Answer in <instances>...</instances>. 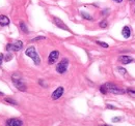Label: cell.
Returning a JSON list of instances; mask_svg holds the SVG:
<instances>
[{
  "label": "cell",
  "mask_w": 135,
  "mask_h": 126,
  "mask_svg": "<svg viewBox=\"0 0 135 126\" xmlns=\"http://www.w3.org/2000/svg\"><path fill=\"white\" fill-rule=\"evenodd\" d=\"M25 54L29 57V58H31V59L33 60V62H35L36 65H39V64L41 63L40 56H39V54L37 53L35 47H29V48H27L26 51H25Z\"/></svg>",
  "instance_id": "obj_1"
},
{
  "label": "cell",
  "mask_w": 135,
  "mask_h": 126,
  "mask_svg": "<svg viewBox=\"0 0 135 126\" xmlns=\"http://www.w3.org/2000/svg\"><path fill=\"white\" fill-rule=\"evenodd\" d=\"M105 87L107 89L108 92L110 93H113V94H124L125 93V90L117 87L115 84H111V83H106Z\"/></svg>",
  "instance_id": "obj_2"
},
{
  "label": "cell",
  "mask_w": 135,
  "mask_h": 126,
  "mask_svg": "<svg viewBox=\"0 0 135 126\" xmlns=\"http://www.w3.org/2000/svg\"><path fill=\"white\" fill-rule=\"evenodd\" d=\"M12 79H13V83H14V85L16 86V88H17L18 90H20V91H23V92H25V91H26V85H25L24 82L18 77V74H14Z\"/></svg>",
  "instance_id": "obj_3"
},
{
  "label": "cell",
  "mask_w": 135,
  "mask_h": 126,
  "mask_svg": "<svg viewBox=\"0 0 135 126\" xmlns=\"http://www.w3.org/2000/svg\"><path fill=\"white\" fill-rule=\"evenodd\" d=\"M68 66H69V60H68L66 58L62 59L57 65H56V71H57L58 73H64L68 69Z\"/></svg>",
  "instance_id": "obj_4"
},
{
  "label": "cell",
  "mask_w": 135,
  "mask_h": 126,
  "mask_svg": "<svg viewBox=\"0 0 135 126\" xmlns=\"http://www.w3.org/2000/svg\"><path fill=\"white\" fill-rule=\"evenodd\" d=\"M22 48H23V42L20 41V40H16L15 42L13 43H8L6 45V50L9 52V51H15V52H18L20 51Z\"/></svg>",
  "instance_id": "obj_5"
},
{
  "label": "cell",
  "mask_w": 135,
  "mask_h": 126,
  "mask_svg": "<svg viewBox=\"0 0 135 126\" xmlns=\"http://www.w3.org/2000/svg\"><path fill=\"white\" fill-rule=\"evenodd\" d=\"M63 92H64V89H63V87H58L57 89H55V91H54V92L52 93V95H51V98H52L53 100H57V99H59V98L62 96Z\"/></svg>",
  "instance_id": "obj_6"
},
{
  "label": "cell",
  "mask_w": 135,
  "mask_h": 126,
  "mask_svg": "<svg viewBox=\"0 0 135 126\" xmlns=\"http://www.w3.org/2000/svg\"><path fill=\"white\" fill-rule=\"evenodd\" d=\"M59 58V52L58 51H52L49 55V58H48V62L49 64H54L57 59Z\"/></svg>",
  "instance_id": "obj_7"
},
{
  "label": "cell",
  "mask_w": 135,
  "mask_h": 126,
  "mask_svg": "<svg viewBox=\"0 0 135 126\" xmlns=\"http://www.w3.org/2000/svg\"><path fill=\"white\" fill-rule=\"evenodd\" d=\"M53 22H54V24L57 26V27H59L60 29H62V30H65V31H69L70 32V29H69V27H68L64 23L60 20V19H58V18H54L53 19Z\"/></svg>",
  "instance_id": "obj_8"
},
{
  "label": "cell",
  "mask_w": 135,
  "mask_h": 126,
  "mask_svg": "<svg viewBox=\"0 0 135 126\" xmlns=\"http://www.w3.org/2000/svg\"><path fill=\"white\" fill-rule=\"evenodd\" d=\"M6 125L7 126H22L23 122L19 119H9L6 121Z\"/></svg>",
  "instance_id": "obj_9"
},
{
  "label": "cell",
  "mask_w": 135,
  "mask_h": 126,
  "mask_svg": "<svg viewBox=\"0 0 135 126\" xmlns=\"http://www.w3.org/2000/svg\"><path fill=\"white\" fill-rule=\"evenodd\" d=\"M119 60L122 62V64H129V63H131L132 61H133V58H131L130 56H126V55H122L120 58H119Z\"/></svg>",
  "instance_id": "obj_10"
},
{
  "label": "cell",
  "mask_w": 135,
  "mask_h": 126,
  "mask_svg": "<svg viewBox=\"0 0 135 126\" xmlns=\"http://www.w3.org/2000/svg\"><path fill=\"white\" fill-rule=\"evenodd\" d=\"M122 34H123V36L125 37V38H129L130 35H131V29L129 26H125L123 28L122 30Z\"/></svg>",
  "instance_id": "obj_11"
},
{
  "label": "cell",
  "mask_w": 135,
  "mask_h": 126,
  "mask_svg": "<svg viewBox=\"0 0 135 126\" xmlns=\"http://www.w3.org/2000/svg\"><path fill=\"white\" fill-rule=\"evenodd\" d=\"M9 24V19L6 16H0V26H7Z\"/></svg>",
  "instance_id": "obj_12"
},
{
  "label": "cell",
  "mask_w": 135,
  "mask_h": 126,
  "mask_svg": "<svg viewBox=\"0 0 135 126\" xmlns=\"http://www.w3.org/2000/svg\"><path fill=\"white\" fill-rule=\"evenodd\" d=\"M19 25H20L21 30L23 31L25 34H27V33H28V28L26 27V25H25V23H24V22H20V24H19Z\"/></svg>",
  "instance_id": "obj_13"
},
{
  "label": "cell",
  "mask_w": 135,
  "mask_h": 126,
  "mask_svg": "<svg viewBox=\"0 0 135 126\" xmlns=\"http://www.w3.org/2000/svg\"><path fill=\"white\" fill-rule=\"evenodd\" d=\"M126 92L130 95V97H133L135 98V89H132V88H128Z\"/></svg>",
  "instance_id": "obj_14"
},
{
  "label": "cell",
  "mask_w": 135,
  "mask_h": 126,
  "mask_svg": "<svg viewBox=\"0 0 135 126\" xmlns=\"http://www.w3.org/2000/svg\"><path fill=\"white\" fill-rule=\"evenodd\" d=\"M81 16H82L83 19H86V20H89V21H92V20H93V17H92V16H89V15L86 14V13H81Z\"/></svg>",
  "instance_id": "obj_15"
},
{
  "label": "cell",
  "mask_w": 135,
  "mask_h": 126,
  "mask_svg": "<svg viewBox=\"0 0 135 126\" xmlns=\"http://www.w3.org/2000/svg\"><path fill=\"white\" fill-rule=\"evenodd\" d=\"M100 91H101V93H102V94H107L108 93V91H107L105 85H102V86L100 87Z\"/></svg>",
  "instance_id": "obj_16"
},
{
  "label": "cell",
  "mask_w": 135,
  "mask_h": 126,
  "mask_svg": "<svg viewBox=\"0 0 135 126\" xmlns=\"http://www.w3.org/2000/svg\"><path fill=\"white\" fill-rule=\"evenodd\" d=\"M97 42V44H99V45H101V47H103V48H108L109 45H108V43H106V42H102V41H96Z\"/></svg>",
  "instance_id": "obj_17"
},
{
  "label": "cell",
  "mask_w": 135,
  "mask_h": 126,
  "mask_svg": "<svg viewBox=\"0 0 135 126\" xmlns=\"http://www.w3.org/2000/svg\"><path fill=\"white\" fill-rule=\"evenodd\" d=\"M107 21H102V22H100V27L101 28H106L107 27Z\"/></svg>",
  "instance_id": "obj_18"
},
{
  "label": "cell",
  "mask_w": 135,
  "mask_h": 126,
  "mask_svg": "<svg viewBox=\"0 0 135 126\" xmlns=\"http://www.w3.org/2000/svg\"><path fill=\"white\" fill-rule=\"evenodd\" d=\"M5 101H6V102H8V104H10V105L17 106V102H16L15 100H13V99H9V98H5Z\"/></svg>",
  "instance_id": "obj_19"
},
{
  "label": "cell",
  "mask_w": 135,
  "mask_h": 126,
  "mask_svg": "<svg viewBox=\"0 0 135 126\" xmlns=\"http://www.w3.org/2000/svg\"><path fill=\"white\" fill-rule=\"evenodd\" d=\"M117 70H119L120 73H122V74H126V73H127V70L125 69V68H123V67H119Z\"/></svg>",
  "instance_id": "obj_20"
},
{
  "label": "cell",
  "mask_w": 135,
  "mask_h": 126,
  "mask_svg": "<svg viewBox=\"0 0 135 126\" xmlns=\"http://www.w3.org/2000/svg\"><path fill=\"white\" fill-rule=\"evenodd\" d=\"M12 58H13V55L10 54V53H8V54H7V55L4 57V60H5V61H9V60L12 59Z\"/></svg>",
  "instance_id": "obj_21"
},
{
  "label": "cell",
  "mask_w": 135,
  "mask_h": 126,
  "mask_svg": "<svg viewBox=\"0 0 135 126\" xmlns=\"http://www.w3.org/2000/svg\"><path fill=\"white\" fill-rule=\"evenodd\" d=\"M42 39H46V38H45L44 36H39V37H36V38H33L32 40H33V41H37V40H42Z\"/></svg>",
  "instance_id": "obj_22"
},
{
  "label": "cell",
  "mask_w": 135,
  "mask_h": 126,
  "mask_svg": "<svg viewBox=\"0 0 135 126\" xmlns=\"http://www.w3.org/2000/svg\"><path fill=\"white\" fill-rule=\"evenodd\" d=\"M3 59H4V55L0 54V65L2 64V62H3Z\"/></svg>",
  "instance_id": "obj_23"
},
{
  "label": "cell",
  "mask_w": 135,
  "mask_h": 126,
  "mask_svg": "<svg viewBox=\"0 0 135 126\" xmlns=\"http://www.w3.org/2000/svg\"><path fill=\"white\" fill-rule=\"evenodd\" d=\"M112 121H113V122H117V121H121V118H120V117L113 118V119H112Z\"/></svg>",
  "instance_id": "obj_24"
},
{
  "label": "cell",
  "mask_w": 135,
  "mask_h": 126,
  "mask_svg": "<svg viewBox=\"0 0 135 126\" xmlns=\"http://www.w3.org/2000/svg\"><path fill=\"white\" fill-rule=\"evenodd\" d=\"M107 108H108V109H113V110H116V108L112 107V106H110V105H107Z\"/></svg>",
  "instance_id": "obj_25"
},
{
  "label": "cell",
  "mask_w": 135,
  "mask_h": 126,
  "mask_svg": "<svg viewBox=\"0 0 135 126\" xmlns=\"http://www.w3.org/2000/svg\"><path fill=\"white\" fill-rule=\"evenodd\" d=\"M113 1H114V2H116V3H121V2L123 1V0H113Z\"/></svg>",
  "instance_id": "obj_26"
},
{
  "label": "cell",
  "mask_w": 135,
  "mask_h": 126,
  "mask_svg": "<svg viewBox=\"0 0 135 126\" xmlns=\"http://www.w3.org/2000/svg\"><path fill=\"white\" fill-rule=\"evenodd\" d=\"M0 96H3V93L2 92H0Z\"/></svg>",
  "instance_id": "obj_27"
},
{
  "label": "cell",
  "mask_w": 135,
  "mask_h": 126,
  "mask_svg": "<svg viewBox=\"0 0 135 126\" xmlns=\"http://www.w3.org/2000/svg\"><path fill=\"white\" fill-rule=\"evenodd\" d=\"M129 1H130V2H133V1H134V0H129Z\"/></svg>",
  "instance_id": "obj_28"
}]
</instances>
